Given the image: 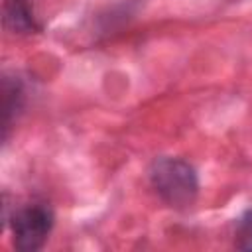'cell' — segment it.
<instances>
[{
  "label": "cell",
  "instance_id": "5",
  "mask_svg": "<svg viewBox=\"0 0 252 252\" xmlns=\"http://www.w3.org/2000/svg\"><path fill=\"white\" fill-rule=\"evenodd\" d=\"M234 246L238 250L252 252V207L246 209L234 224Z\"/></svg>",
  "mask_w": 252,
  "mask_h": 252
},
{
  "label": "cell",
  "instance_id": "2",
  "mask_svg": "<svg viewBox=\"0 0 252 252\" xmlns=\"http://www.w3.org/2000/svg\"><path fill=\"white\" fill-rule=\"evenodd\" d=\"M6 222H10L14 234V248L20 252H35L47 242L55 215L47 205L33 203L14 211Z\"/></svg>",
  "mask_w": 252,
  "mask_h": 252
},
{
  "label": "cell",
  "instance_id": "4",
  "mask_svg": "<svg viewBox=\"0 0 252 252\" xmlns=\"http://www.w3.org/2000/svg\"><path fill=\"white\" fill-rule=\"evenodd\" d=\"M4 26L14 33L39 32L33 8L30 0H6L4 2Z\"/></svg>",
  "mask_w": 252,
  "mask_h": 252
},
{
  "label": "cell",
  "instance_id": "1",
  "mask_svg": "<svg viewBox=\"0 0 252 252\" xmlns=\"http://www.w3.org/2000/svg\"><path fill=\"white\" fill-rule=\"evenodd\" d=\"M148 177L152 189L169 207L183 209L195 203L199 195V177L195 167L173 156H159L150 163Z\"/></svg>",
  "mask_w": 252,
  "mask_h": 252
},
{
  "label": "cell",
  "instance_id": "3",
  "mask_svg": "<svg viewBox=\"0 0 252 252\" xmlns=\"http://www.w3.org/2000/svg\"><path fill=\"white\" fill-rule=\"evenodd\" d=\"M26 102V89L18 77L4 75L2 79V138L8 140L10 128L20 116Z\"/></svg>",
  "mask_w": 252,
  "mask_h": 252
}]
</instances>
